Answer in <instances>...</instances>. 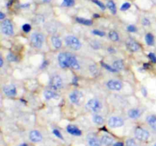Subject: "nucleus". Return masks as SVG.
I'll return each instance as SVG.
<instances>
[{"instance_id": "nucleus-27", "label": "nucleus", "mask_w": 156, "mask_h": 146, "mask_svg": "<svg viewBox=\"0 0 156 146\" xmlns=\"http://www.w3.org/2000/svg\"><path fill=\"white\" fill-rule=\"evenodd\" d=\"M109 38L113 41H118L120 37H119V34L117 32L114 31V30H111L109 33Z\"/></svg>"}, {"instance_id": "nucleus-21", "label": "nucleus", "mask_w": 156, "mask_h": 146, "mask_svg": "<svg viewBox=\"0 0 156 146\" xmlns=\"http://www.w3.org/2000/svg\"><path fill=\"white\" fill-rule=\"evenodd\" d=\"M51 41L52 43H53V46L56 49H59L61 47H62V41L59 39V36H53L51 37Z\"/></svg>"}, {"instance_id": "nucleus-13", "label": "nucleus", "mask_w": 156, "mask_h": 146, "mask_svg": "<svg viewBox=\"0 0 156 146\" xmlns=\"http://www.w3.org/2000/svg\"><path fill=\"white\" fill-rule=\"evenodd\" d=\"M82 97V93L79 91H74L70 94L69 99L73 103L79 104V101Z\"/></svg>"}, {"instance_id": "nucleus-52", "label": "nucleus", "mask_w": 156, "mask_h": 146, "mask_svg": "<svg viewBox=\"0 0 156 146\" xmlns=\"http://www.w3.org/2000/svg\"><path fill=\"white\" fill-rule=\"evenodd\" d=\"M50 1H51V0H44V2H50Z\"/></svg>"}, {"instance_id": "nucleus-46", "label": "nucleus", "mask_w": 156, "mask_h": 146, "mask_svg": "<svg viewBox=\"0 0 156 146\" xmlns=\"http://www.w3.org/2000/svg\"><path fill=\"white\" fill-rule=\"evenodd\" d=\"M5 18V15L3 12H0V19L1 20H3Z\"/></svg>"}, {"instance_id": "nucleus-22", "label": "nucleus", "mask_w": 156, "mask_h": 146, "mask_svg": "<svg viewBox=\"0 0 156 146\" xmlns=\"http://www.w3.org/2000/svg\"><path fill=\"white\" fill-rule=\"evenodd\" d=\"M107 7L112 12V14L115 15L117 13V6H116V4L114 3V1H112V0L108 1V3H107Z\"/></svg>"}, {"instance_id": "nucleus-48", "label": "nucleus", "mask_w": 156, "mask_h": 146, "mask_svg": "<svg viewBox=\"0 0 156 146\" xmlns=\"http://www.w3.org/2000/svg\"><path fill=\"white\" fill-rule=\"evenodd\" d=\"M13 2H14V0H10V1L9 2V3H8V8H9L11 6V5L12 4V3H13Z\"/></svg>"}, {"instance_id": "nucleus-6", "label": "nucleus", "mask_w": 156, "mask_h": 146, "mask_svg": "<svg viewBox=\"0 0 156 146\" xmlns=\"http://www.w3.org/2000/svg\"><path fill=\"white\" fill-rule=\"evenodd\" d=\"M50 87L54 90H59L63 87V82L59 75H53L50 80Z\"/></svg>"}, {"instance_id": "nucleus-33", "label": "nucleus", "mask_w": 156, "mask_h": 146, "mask_svg": "<svg viewBox=\"0 0 156 146\" xmlns=\"http://www.w3.org/2000/svg\"><path fill=\"white\" fill-rule=\"evenodd\" d=\"M130 7H131L130 3L125 2V3H123V4L121 5V7H120V10H121V11H126V10H128V9H129Z\"/></svg>"}, {"instance_id": "nucleus-53", "label": "nucleus", "mask_w": 156, "mask_h": 146, "mask_svg": "<svg viewBox=\"0 0 156 146\" xmlns=\"http://www.w3.org/2000/svg\"><path fill=\"white\" fill-rule=\"evenodd\" d=\"M153 146H156V143H155V144H154V145Z\"/></svg>"}, {"instance_id": "nucleus-24", "label": "nucleus", "mask_w": 156, "mask_h": 146, "mask_svg": "<svg viewBox=\"0 0 156 146\" xmlns=\"http://www.w3.org/2000/svg\"><path fill=\"white\" fill-rule=\"evenodd\" d=\"M146 42L147 43V45L149 46H153L155 44V38H154V36L152 34V33H149L146 35Z\"/></svg>"}, {"instance_id": "nucleus-26", "label": "nucleus", "mask_w": 156, "mask_h": 146, "mask_svg": "<svg viewBox=\"0 0 156 146\" xmlns=\"http://www.w3.org/2000/svg\"><path fill=\"white\" fill-rule=\"evenodd\" d=\"M93 122L97 125H102L105 122L103 117L100 115H94L93 116Z\"/></svg>"}, {"instance_id": "nucleus-29", "label": "nucleus", "mask_w": 156, "mask_h": 146, "mask_svg": "<svg viewBox=\"0 0 156 146\" xmlns=\"http://www.w3.org/2000/svg\"><path fill=\"white\" fill-rule=\"evenodd\" d=\"M126 146H139V144L133 138H128L126 141Z\"/></svg>"}, {"instance_id": "nucleus-23", "label": "nucleus", "mask_w": 156, "mask_h": 146, "mask_svg": "<svg viewBox=\"0 0 156 146\" xmlns=\"http://www.w3.org/2000/svg\"><path fill=\"white\" fill-rule=\"evenodd\" d=\"M76 21H77L78 23H79V24H83V25H86V26H90L92 24V21H91V20L85 19V18H79V17L76 18Z\"/></svg>"}, {"instance_id": "nucleus-12", "label": "nucleus", "mask_w": 156, "mask_h": 146, "mask_svg": "<svg viewBox=\"0 0 156 146\" xmlns=\"http://www.w3.org/2000/svg\"><path fill=\"white\" fill-rule=\"evenodd\" d=\"M3 92L8 97H15L16 95L17 90L15 85H9L3 88Z\"/></svg>"}, {"instance_id": "nucleus-39", "label": "nucleus", "mask_w": 156, "mask_h": 146, "mask_svg": "<svg viewBox=\"0 0 156 146\" xmlns=\"http://www.w3.org/2000/svg\"><path fill=\"white\" fill-rule=\"evenodd\" d=\"M89 68H90V71H91L92 74H97L98 73V69L97 68H96L95 65H91Z\"/></svg>"}, {"instance_id": "nucleus-18", "label": "nucleus", "mask_w": 156, "mask_h": 146, "mask_svg": "<svg viewBox=\"0 0 156 146\" xmlns=\"http://www.w3.org/2000/svg\"><path fill=\"white\" fill-rule=\"evenodd\" d=\"M101 141L102 144H105V145L110 146L111 144H113V143H114V138L112 137L109 136V135H105L101 137Z\"/></svg>"}, {"instance_id": "nucleus-32", "label": "nucleus", "mask_w": 156, "mask_h": 146, "mask_svg": "<svg viewBox=\"0 0 156 146\" xmlns=\"http://www.w3.org/2000/svg\"><path fill=\"white\" fill-rule=\"evenodd\" d=\"M7 59L9 62H17V61H18V58H17V56H15V55L12 53H9V55L7 56Z\"/></svg>"}, {"instance_id": "nucleus-35", "label": "nucleus", "mask_w": 156, "mask_h": 146, "mask_svg": "<svg viewBox=\"0 0 156 146\" xmlns=\"http://www.w3.org/2000/svg\"><path fill=\"white\" fill-rule=\"evenodd\" d=\"M92 33H94V35H98L99 36H104L105 35V33L104 31H101V30H93Z\"/></svg>"}, {"instance_id": "nucleus-30", "label": "nucleus", "mask_w": 156, "mask_h": 146, "mask_svg": "<svg viewBox=\"0 0 156 146\" xmlns=\"http://www.w3.org/2000/svg\"><path fill=\"white\" fill-rule=\"evenodd\" d=\"M75 0H63L62 2V5L66 7H72L74 5Z\"/></svg>"}, {"instance_id": "nucleus-20", "label": "nucleus", "mask_w": 156, "mask_h": 146, "mask_svg": "<svg viewBox=\"0 0 156 146\" xmlns=\"http://www.w3.org/2000/svg\"><path fill=\"white\" fill-rule=\"evenodd\" d=\"M128 116L131 119H137L141 116V111L139 109H131L128 112Z\"/></svg>"}, {"instance_id": "nucleus-14", "label": "nucleus", "mask_w": 156, "mask_h": 146, "mask_svg": "<svg viewBox=\"0 0 156 146\" xmlns=\"http://www.w3.org/2000/svg\"><path fill=\"white\" fill-rule=\"evenodd\" d=\"M29 138L33 142H40L42 141L43 136L39 131L33 130L29 134Z\"/></svg>"}, {"instance_id": "nucleus-36", "label": "nucleus", "mask_w": 156, "mask_h": 146, "mask_svg": "<svg viewBox=\"0 0 156 146\" xmlns=\"http://www.w3.org/2000/svg\"><path fill=\"white\" fill-rule=\"evenodd\" d=\"M149 58L153 63H156V55L153 53H149Z\"/></svg>"}, {"instance_id": "nucleus-44", "label": "nucleus", "mask_w": 156, "mask_h": 146, "mask_svg": "<svg viewBox=\"0 0 156 146\" xmlns=\"http://www.w3.org/2000/svg\"><path fill=\"white\" fill-rule=\"evenodd\" d=\"M114 146H124V144L123 142H117L114 144Z\"/></svg>"}, {"instance_id": "nucleus-25", "label": "nucleus", "mask_w": 156, "mask_h": 146, "mask_svg": "<svg viewBox=\"0 0 156 146\" xmlns=\"http://www.w3.org/2000/svg\"><path fill=\"white\" fill-rule=\"evenodd\" d=\"M113 67L117 70V71H120L124 68V63L122 60H116L115 62L113 63Z\"/></svg>"}, {"instance_id": "nucleus-41", "label": "nucleus", "mask_w": 156, "mask_h": 146, "mask_svg": "<svg viewBox=\"0 0 156 146\" xmlns=\"http://www.w3.org/2000/svg\"><path fill=\"white\" fill-rule=\"evenodd\" d=\"M48 64H49L48 61H47V60H44V61H43V63H42V65H41V68H46V67H47V65H48Z\"/></svg>"}, {"instance_id": "nucleus-7", "label": "nucleus", "mask_w": 156, "mask_h": 146, "mask_svg": "<svg viewBox=\"0 0 156 146\" xmlns=\"http://www.w3.org/2000/svg\"><path fill=\"white\" fill-rule=\"evenodd\" d=\"M124 122L122 118L119 116H112L108 120V125L111 128H118L123 126Z\"/></svg>"}, {"instance_id": "nucleus-28", "label": "nucleus", "mask_w": 156, "mask_h": 146, "mask_svg": "<svg viewBox=\"0 0 156 146\" xmlns=\"http://www.w3.org/2000/svg\"><path fill=\"white\" fill-rule=\"evenodd\" d=\"M101 65L104 68H106L107 70L111 71V72H117V71H118L117 69H116V68H114V67L110 66L109 65H108V64L105 63V62H101Z\"/></svg>"}, {"instance_id": "nucleus-19", "label": "nucleus", "mask_w": 156, "mask_h": 146, "mask_svg": "<svg viewBox=\"0 0 156 146\" xmlns=\"http://www.w3.org/2000/svg\"><path fill=\"white\" fill-rule=\"evenodd\" d=\"M44 97L47 100H51V99H58L59 97L57 93L53 91H46L44 94Z\"/></svg>"}, {"instance_id": "nucleus-16", "label": "nucleus", "mask_w": 156, "mask_h": 146, "mask_svg": "<svg viewBox=\"0 0 156 146\" xmlns=\"http://www.w3.org/2000/svg\"><path fill=\"white\" fill-rule=\"evenodd\" d=\"M66 131L73 135H76V136L82 135V131L79 128H77L75 126H73V125H69L66 127Z\"/></svg>"}, {"instance_id": "nucleus-9", "label": "nucleus", "mask_w": 156, "mask_h": 146, "mask_svg": "<svg viewBox=\"0 0 156 146\" xmlns=\"http://www.w3.org/2000/svg\"><path fill=\"white\" fill-rule=\"evenodd\" d=\"M107 86L109 89L114 90V91H120L121 90L123 85L120 81L117 80H110L107 83Z\"/></svg>"}, {"instance_id": "nucleus-11", "label": "nucleus", "mask_w": 156, "mask_h": 146, "mask_svg": "<svg viewBox=\"0 0 156 146\" xmlns=\"http://www.w3.org/2000/svg\"><path fill=\"white\" fill-rule=\"evenodd\" d=\"M126 45L128 50H130V51L132 52H138L140 51V49H141V47H140L136 41H134L133 40L131 39H129L126 40Z\"/></svg>"}, {"instance_id": "nucleus-50", "label": "nucleus", "mask_w": 156, "mask_h": 146, "mask_svg": "<svg viewBox=\"0 0 156 146\" xmlns=\"http://www.w3.org/2000/svg\"><path fill=\"white\" fill-rule=\"evenodd\" d=\"M99 17H100V15L98 14H94V18H99Z\"/></svg>"}, {"instance_id": "nucleus-34", "label": "nucleus", "mask_w": 156, "mask_h": 146, "mask_svg": "<svg viewBox=\"0 0 156 146\" xmlns=\"http://www.w3.org/2000/svg\"><path fill=\"white\" fill-rule=\"evenodd\" d=\"M30 29H31V26H30L29 24H23L22 30L24 32H25V33H28V32L30 30Z\"/></svg>"}, {"instance_id": "nucleus-5", "label": "nucleus", "mask_w": 156, "mask_h": 146, "mask_svg": "<svg viewBox=\"0 0 156 146\" xmlns=\"http://www.w3.org/2000/svg\"><path fill=\"white\" fill-rule=\"evenodd\" d=\"M2 32L4 34L9 35V36H12L14 34V29L13 25H12V22L9 21V19H5L2 22L1 25Z\"/></svg>"}, {"instance_id": "nucleus-51", "label": "nucleus", "mask_w": 156, "mask_h": 146, "mask_svg": "<svg viewBox=\"0 0 156 146\" xmlns=\"http://www.w3.org/2000/svg\"><path fill=\"white\" fill-rule=\"evenodd\" d=\"M20 146H28V145H27V144H26V143H23V144H21Z\"/></svg>"}, {"instance_id": "nucleus-10", "label": "nucleus", "mask_w": 156, "mask_h": 146, "mask_svg": "<svg viewBox=\"0 0 156 146\" xmlns=\"http://www.w3.org/2000/svg\"><path fill=\"white\" fill-rule=\"evenodd\" d=\"M68 60H69V65L73 69L78 70L80 68V65H79V62H78L77 59L75 56H73L71 53H68Z\"/></svg>"}, {"instance_id": "nucleus-8", "label": "nucleus", "mask_w": 156, "mask_h": 146, "mask_svg": "<svg viewBox=\"0 0 156 146\" xmlns=\"http://www.w3.org/2000/svg\"><path fill=\"white\" fill-rule=\"evenodd\" d=\"M58 62L61 68H66L69 67L68 60V53H61L58 56Z\"/></svg>"}, {"instance_id": "nucleus-4", "label": "nucleus", "mask_w": 156, "mask_h": 146, "mask_svg": "<svg viewBox=\"0 0 156 146\" xmlns=\"http://www.w3.org/2000/svg\"><path fill=\"white\" fill-rule=\"evenodd\" d=\"M44 38L43 34L41 33H32L30 41H31L32 45L36 48H41L44 43Z\"/></svg>"}, {"instance_id": "nucleus-17", "label": "nucleus", "mask_w": 156, "mask_h": 146, "mask_svg": "<svg viewBox=\"0 0 156 146\" xmlns=\"http://www.w3.org/2000/svg\"><path fill=\"white\" fill-rule=\"evenodd\" d=\"M148 124L149 125L151 128L154 131H156V116L155 115H149L146 118Z\"/></svg>"}, {"instance_id": "nucleus-43", "label": "nucleus", "mask_w": 156, "mask_h": 146, "mask_svg": "<svg viewBox=\"0 0 156 146\" xmlns=\"http://www.w3.org/2000/svg\"><path fill=\"white\" fill-rule=\"evenodd\" d=\"M142 93H143L144 97H146V96H147V90H146V88H144V87L142 88Z\"/></svg>"}, {"instance_id": "nucleus-49", "label": "nucleus", "mask_w": 156, "mask_h": 146, "mask_svg": "<svg viewBox=\"0 0 156 146\" xmlns=\"http://www.w3.org/2000/svg\"><path fill=\"white\" fill-rule=\"evenodd\" d=\"M2 65H3V59L1 56V58H0V67H2Z\"/></svg>"}, {"instance_id": "nucleus-38", "label": "nucleus", "mask_w": 156, "mask_h": 146, "mask_svg": "<svg viewBox=\"0 0 156 146\" xmlns=\"http://www.w3.org/2000/svg\"><path fill=\"white\" fill-rule=\"evenodd\" d=\"M127 30L129 32H136L137 30V28L134 25H129L127 27Z\"/></svg>"}, {"instance_id": "nucleus-37", "label": "nucleus", "mask_w": 156, "mask_h": 146, "mask_svg": "<svg viewBox=\"0 0 156 146\" xmlns=\"http://www.w3.org/2000/svg\"><path fill=\"white\" fill-rule=\"evenodd\" d=\"M53 134H54V135H56V136H57V137H58V138H61V139H62V140H63V139H64L63 137H62V135H61L60 132H59V130H57V129H53Z\"/></svg>"}, {"instance_id": "nucleus-40", "label": "nucleus", "mask_w": 156, "mask_h": 146, "mask_svg": "<svg viewBox=\"0 0 156 146\" xmlns=\"http://www.w3.org/2000/svg\"><path fill=\"white\" fill-rule=\"evenodd\" d=\"M150 21H149V19H148V18H143V24L144 26H149L150 25Z\"/></svg>"}, {"instance_id": "nucleus-3", "label": "nucleus", "mask_w": 156, "mask_h": 146, "mask_svg": "<svg viewBox=\"0 0 156 146\" xmlns=\"http://www.w3.org/2000/svg\"><path fill=\"white\" fill-rule=\"evenodd\" d=\"M86 107L87 109H89L90 111L94 113H98L99 111H101V102L99 101L98 99L95 98H92L91 100H89L88 101L86 104Z\"/></svg>"}, {"instance_id": "nucleus-2", "label": "nucleus", "mask_w": 156, "mask_h": 146, "mask_svg": "<svg viewBox=\"0 0 156 146\" xmlns=\"http://www.w3.org/2000/svg\"><path fill=\"white\" fill-rule=\"evenodd\" d=\"M134 135L136 139L141 141H146L149 139L150 134L149 132L146 129H143V127H136L134 132Z\"/></svg>"}, {"instance_id": "nucleus-31", "label": "nucleus", "mask_w": 156, "mask_h": 146, "mask_svg": "<svg viewBox=\"0 0 156 146\" xmlns=\"http://www.w3.org/2000/svg\"><path fill=\"white\" fill-rule=\"evenodd\" d=\"M91 1H92L94 4L97 5L101 10H105V9H106V6L104 5L103 2H101L99 1V0H91Z\"/></svg>"}, {"instance_id": "nucleus-45", "label": "nucleus", "mask_w": 156, "mask_h": 146, "mask_svg": "<svg viewBox=\"0 0 156 146\" xmlns=\"http://www.w3.org/2000/svg\"><path fill=\"white\" fill-rule=\"evenodd\" d=\"M149 67H150V65H149V63H145L144 65H143V68H144L145 69H146V68H149Z\"/></svg>"}, {"instance_id": "nucleus-1", "label": "nucleus", "mask_w": 156, "mask_h": 146, "mask_svg": "<svg viewBox=\"0 0 156 146\" xmlns=\"http://www.w3.org/2000/svg\"><path fill=\"white\" fill-rule=\"evenodd\" d=\"M65 41L66 46H68L70 49L73 50H80L81 47H82V43H81L80 40L75 36H71V35L67 36L66 37Z\"/></svg>"}, {"instance_id": "nucleus-47", "label": "nucleus", "mask_w": 156, "mask_h": 146, "mask_svg": "<svg viewBox=\"0 0 156 146\" xmlns=\"http://www.w3.org/2000/svg\"><path fill=\"white\" fill-rule=\"evenodd\" d=\"M108 52H110V53H114L115 50H114V48H112V47H109V48H108Z\"/></svg>"}, {"instance_id": "nucleus-15", "label": "nucleus", "mask_w": 156, "mask_h": 146, "mask_svg": "<svg viewBox=\"0 0 156 146\" xmlns=\"http://www.w3.org/2000/svg\"><path fill=\"white\" fill-rule=\"evenodd\" d=\"M88 143L89 146H101L102 143L100 139L98 138L95 135H90L88 137Z\"/></svg>"}, {"instance_id": "nucleus-42", "label": "nucleus", "mask_w": 156, "mask_h": 146, "mask_svg": "<svg viewBox=\"0 0 156 146\" xmlns=\"http://www.w3.org/2000/svg\"><path fill=\"white\" fill-rule=\"evenodd\" d=\"M78 81H79V79H78V78L76 77H74L73 78V84L74 85H76V86H78Z\"/></svg>"}]
</instances>
